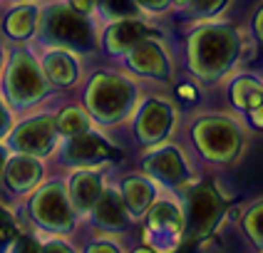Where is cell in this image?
<instances>
[{
  "instance_id": "17",
  "label": "cell",
  "mask_w": 263,
  "mask_h": 253,
  "mask_svg": "<svg viewBox=\"0 0 263 253\" xmlns=\"http://www.w3.org/2000/svg\"><path fill=\"white\" fill-rule=\"evenodd\" d=\"M43 70H45V80L50 85H55V87H70L77 80V62L65 50L47 52V57L43 62Z\"/></svg>"
},
{
  "instance_id": "26",
  "label": "cell",
  "mask_w": 263,
  "mask_h": 253,
  "mask_svg": "<svg viewBox=\"0 0 263 253\" xmlns=\"http://www.w3.org/2000/svg\"><path fill=\"white\" fill-rule=\"evenodd\" d=\"M226 5V0H189V8L194 15H201V17H209V15H216Z\"/></svg>"
},
{
  "instance_id": "30",
  "label": "cell",
  "mask_w": 263,
  "mask_h": 253,
  "mask_svg": "<svg viewBox=\"0 0 263 253\" xmlns=\"http://www.w3.org/2000/svg\"><path fill=\"white\" fill-rule=\"evenodd\" d=\"M70 5H72L77 13H82V15H87L95 10V5H97V0H70Z\"/></svg>"
},
{
  "instance_id": "27",
  "label": "cell",
  "mask_w": 263,
  "mask_h": 253,
  "mask_svg": "<svg viewBox=\"0 0 263 253\" xmlns=\"http://www.w3.org/2000/svg\"><path fill=\"white\" fill-rule=\"evenodd\" d=\"M17 236V226H15V219L0 206V246L3 243H10L13 238Z\"/></svg>"
},
{
  "instance_id": "34",
  "label": "cell",
  "mask_w": 263,
  "mask_h": 253,
  "mask_svg": "<svg viewBox=\"0 0 263 253\" xmlns=\"http://www.w3.org/2000/svg\"><path fill=\"white\" fill-rule=\"evenodd\" d=\"M89 251H117V246H112L107 241H97L95 246H89Z\"/></svg>"
},
{
  "instance_id": "3",
  "label": "cell",
  "mask_w": 263,
  "mask_h": 253,
  "mask_svg": "<svg viewBox=\"0 0 263 253\" xmlns=\"http://www.w3.org/2000/svg\"><path fill=\"white\" fill-rule=\"evenodd\" d=\"M43 37L58 47L72 50H92L95 47V30L87 17L77 13L72 5H50L43 17Z\"/></svg>"
},
{
  "instance_id": "23",
  "label": "cell",
  "mask_w": 263,
  "mask_h": 253,
  "mask_svg": "<svg viewBox=\"0 0 263 253\" xmlns=\"http://www.w3.org/2000/svg\"><path fill=\"white\" fill-rule=\"evenodd\" d=\"M243 228H246V236H249L253 243L263 246V199L256 201V204L246 211V216H243Z\"/></svg>"
},
{
  "instance_id": "24",
  "label": "cell",
  "mask_w": 263,
  "mask_h": 253,
  "mask_svg": "<svg viewBox=\"0 0 263 253\" xmlns=\"http://www.w3.org/2000/svg\"><path fill=\"white\" fill-rule=\"evenodd\" d=\"M97 5L102 8V13L112 20L119 17H134L137 15V3L134 0H97Z\"/></svg>"
},
{
  "instance_id": "1",
  "label": "cell",
  "mask_w": 263,
  "mask_h": 253,
  "mask_svg": "<svg viewBox=\"0 0 263 253\" xmlns=\"http://www.w3.org/2000/svg\"><path fill=\"white\" fill-rule=\"evenodd\" d=\"M241 52V37L231 25H204L186 40V57L194 74L201 80H216L236 62Z\"/></svg>"
},
{
  "instance_id": "2",
  "label": "cell",
  "mask_w": 263,
  "mask_h": 253,
  "mask_svg": "<svg viewBox=\"0 0 263 253\" xmlns=\"http://www.w3.org/2000/svg\"><path fill=\"white\" fill-rule=\"evenodd\" d=\"M194 144L204 154L209 162L229 164L234 162L241 151L243 137L241 129L236 127V122L226 117H204L199 119L191 129Z\"/></svg>"
},
{
  "instance_id": "28",
  "label": "cell",
  "mask_w": 263,
  "mask_h": 253,
  "mask_svg": "<svg viewBox=\"0 0 263 253\" xmlns=\"http://www.w3.org/2000/svg\"><path fill=\"white\" fill-rule=\"evenodd\" d=\"M10 243H13V251H40V246H35L37 241L30 236H15Z\"/></svg>"
},
{
  "instance_id": "36",
  "label": "cell",
  "mask_w": 263,
  "mask_h": 253,
  "mask_svg": "<svg viewBox=\"0 0 263 253\" xmlns=\"http://www.w3.org/2000/svg\"><path fill=\"white\" fill-rule=\"evenodd\" d=\"M172 3H174V5H179V8H186V5H189V0H172Z\"/></svg>"
},
{
  "instance_id": "29",
  "label": "cell",
  "mask_w": 263,
  "mask_h": 253,
  "mask_svg": "<svg viewBox=\"0 0 263 253\" xmlns=\"http://www.w3.org/2000/svg\"><path fill=\"white\" fill-rule=\"evenodd\" d=\"M137 5H142L146 10H152V13H164L166 8H169V3L172 0H134Z\"/></svg>"
},
{
  "instance_id": "7",
  "label": "cell",
  "mask_w": 263,
  "mask_h": 253,
  "mask_svg": "<svg viewBox=\"0 0 263 253\" xmlns=\"http://www.w3.org/2000/svg\"><path fill=\"white\" fill-rule=\"evenodd\" d=\"M74 211L67 193L58 184H45L30 199V216L40 223L43 228L52 231H67L74 223Z\"/></svg>"
},
{
  "instance_id": "25",
  "label": "cell",
  "mask_w": 263,
  "mask_h": 253,
  "mask_svg": "<svg viewBox=\"0 0 263 253\" xmlns=\"http://www.w3.org/2000/svg\"><path fill=\"white\" fill-rule=\"evenodd\" d=\"M243 112L249 114V122L256 127V129H263V87L256 89V92L251 94V100H249V104H246Z\"/></svg>"
},
{
  "instance_id": "14",
  "label": "cell",
  "mask_w": 263,
  "mask_h": 253,
  "mask_svg": "<svg viewBox=\"0 0 263 253\" xmlns=\"http://www.w3.org/2000/svg\"><path fill=\"white\" fill-rule=\"evenodd\" d=\"M146 171L169 186H179L186 179V164L176 149H159L154 157L146 159Z\"/></svg>"
},
{
  "instance_id": "4",
  "label": "cell",
  "mask_w": 263,
  "mask_h": 253,
  "mask_svg": "<svg viewBox=\"0 0 263 253\" xmlns=\"http://www.w3.org/2000/svg\"><path fill=\"white\" fill-rule=\"evenodd\" d=\"M186 219H184V228H186V238L189 241H199L214 233V228L219 226L221 216L226 211V204L216 191L214 184H196L186 191Z\"/></svg>"
},
{
  "instance_id": "10",
  "label": "cell",
  "mask_w": 263,
  "mask_h": 253,
  "mask_svg": "<svg viewBox=\"0 0 263 253\" xmlns=\"http://www.w3.org/2000/svg\"><path fill=\"white\" fill-rule=\"evenodd\" d=\"M172 127V107L164 100H149L137 117V134L144 144H157Z\"/></svg>"
},
{
  "instance_id": "22",
  "label": "cell",
  "mask_w": 263,
  "mask_h": 253,
  "mask_svg": "<svg viewBox=\"0 0 263 253\" xmlns=\"http://www.w3.org/2000/svg\"><path fill=\"white\" fill-rule=\"evenodd\" d=\"M263 85L256 80V77H249V74H243V77H238L234 80V85H231V102L238 107V109H246V104H249L251 94L256 92V89H261Z\"/></svg>"
},
{
  "instance_id": "13",
  "label": "cell",
  "mask_w": 263,
  "mask_h": 253,
  "mask_svg": "<svg viewBox=\"0 0 263 253\" xmlns=\"http://www.w3.org/2000/svg\"><path fill=\"white\" fill-rule=\"evenodd\" d=\"M149 35V28L142 20H134V17H119L117 23H112L107 28V35H104V45L112 55H119V52H129L139 40H144Z\"/></svg>"
},
{
  "instance_id": "15",
  "label": "cell",
  "mask_w": 263,
  "mask_h": 253,
  "mask_svg": "<svg viewBox=\"0 0 263 253\" xmlns=\"http://www.w3.org/2000/svg\"><path fill=\"white\" fill-rule=\"evenodd\" d=\"M92 219L102 228H124L127 226V206L122 196L112 189H102L97 201L92 204Z\"/></svg>"
},
{
  "instance_id": "5",
  "label": "cell",
  "mask_w": 263,
  "mask_h": 253,
  "mask_svg": "<svg viewBox=\"0 0 263 253\" xmlns=\"http://www.w3.org/2000/svg\"><path fill=\"white\" fill-rule=\"evenodd\" d=\"M132 97H134V89L124 77L117 74H97L92 82H89L87 92H85V102H87L89 112L100 122H117L127 107H129Z\"/></svg>"
},
{
  "instance_id": "8",
  "label": "cell",
  "mask_w": 263,
  "mask_h": 253,
  "mask_svg": "<svg viewBox=\"0 0 263 253\" xmlns=\"http://www.w3.org/2000/svg\"><path fill=\"white\" fill-rule=\"evenodd\" d=\"M55 142H58V127H55V117H50V114L28 119V122L17 124L10 134V147L17 149L20 154H30V157L50 154Z\"/></svg>"
},
{
  "instance_id": "19",
  "label": "cell",
  "mask_w": 263,
  "mask_h": 253,
  "mask_svg": "<svg viewBox=\"0 0 263 253\" xmlns=\"http://www.w3.org/2000/svg\"><path fill=\"white\" fill-rule=\"evenodd\" d=\"M149 228L157 233H179L184 228V219L172 201H157L149 206Z\"/></svg>"
},
{
  "instance_id": "16",
  "label": "cell",
  "mask_w": 263,
  "mask_h": 253,
  "mask_svg": "<svg viewBox=\"0 0 263 253\" xmlns=\"http://www.w3.org/2000/svg\"><path fill=\"white\" fill-rule=\"evenodd\" d=\"M67 193H70L67 199H70L74 211H89L92 204L97 201V196L102 193V179L95 171H77L70 179Z\"/></svg>"
},
{
  "instance_id": "9",
  "label": "cell",
  "mask_w": 263,
  "mask_h": 253,
  "mask_svg": "<svg viewBox=\"0 0 263 253\" xmlns=\"http://www.w3.org/2000/svg\"><path fill=\"white\" fill-rule=\"evenodd\" d=\"M115 157H117V149H112L100 134L92 132L72 134L70 142L62 149V159L74 166H92V164L115 159Z\"/></svg>"
},
{
  "instance_id": "31",
  "label": "cell",
  "mask_w": 263,
  "mask_h": 253,
  "mask_svg": "<svg viewBox=\"0 0 263 253\" xmlns=\"http://www.w3.org/2000/svg\"><path fill=\"white\" fill-rule=\"evenodd\" d=\"M253 30H256L258 43H263V3H261V8L256 10V17H253Z\"/></svg>"
},
{
  "instance_id": "18",
  "label": "cell",
  "mask_w": 263,
  "mask_h": 253,
  "mask_svg": "<svg viewBox=\"0 0 263 253\" xmlns=\"http://www.w3.org/2000/svg\"><path fill=\"white\" fill-rule=\"evenodd\" d=\"M122 201L127 211H132L134 216L144 213L146 208L154 201V186L152 181H146L142 177H127L122 181Z\"/></svg>"
},
{
  "instance_id": "32",
  "label": "cell",
  "mask_w": 263,
  "mask_h": 253,
  "mask_svg": "<svg viewBox=\"0 0 263 253\" xmlns=\"http://www.w3.org/2000/svg\"><path fill=\"white\" fill-rule=\"evenodd\" d=\"M8 127H10V117H8V109H5V104L0 102V137L8 132Z\"/></svg>"
},
{
  "instance_id": "6",
  "label": "cell",
  "mask_w": 263,
  "mask_h": 253,
  "mask_svg": "<svg viewBox=\"0 0 263 253\" xmlns=\"http://www.w3.org/2000/svg\"><path fill=\"white\" fill-rule=\"evenodd\" d=\"M8 100L17 107H30L43 100L47 92V80L25 50H17L8 67Z\"/></svg>"
},
{
  "instance_id": "20",
  "label": "cell",
  "mask_w": 263,
  "mask_h": 253,
  "mask_svg": "<svg viewBox=\"0 0 263 253\" xmlns=\"http://www.w3.org/2000/svg\"><path fill=\"white\" fill-rule=\"evenodd\" d=\"M37 28V8L35 5H20L5 17V32L13 40H25Z\"/></svg>"
},
{
  "instance_id": "12",
  "label": "cell",
  "mask_w": 263,
  "mask_h": 253,
  "mask_svg": "<svg viewBox=\"0 0 263 253\" xmlns=\"http://www.w3.org/2000/svg\"><path fill=\"white\" fill-rule=\"evenodd\" d=\"M5 184L10 186V191L23 193L30 191L37 186V181L43 177V166L37 162V157H30V154H20L10 162H5Z\"/></svg>"
},
{
  "instance_id": "21",
  "label": "cell",
  "mask_w": 263,
  "mask_h": 253,
  "mask_svg": "<svg viewBox=\"0 0 263 253\" xmlns=\"http://www.w3.org/2000/svg\"><path fill=\"white\" fill-rule=\"evenodd\" d=\"M55 127H58L60 134L65 137H72V134H80V132H87L89 129V119L87 114L80 109V107H67L62 109L55 119Z\"/></svg>"
},
{
  "instance_id": "33",
  "label": "cell",
  "mask_w": 263,
  "mask_h": 253,
  "mask_svg": "<svg viewBox=\"0 0 263 253\" xmlns=\"http://www.w3.org/2000/svg\"><path fill=\"white\" fill-rule=\"evenodd\" d=\"M62 243H65V241H50L40 251H72V246H62Z\"/></svg>"
},
{
  "instance_id": "11",
  "label": "cell",
  "mask_w": 263,
  "mask_h": 253,
  "mask_svg": "<svg viewBox=\"0 0 263 253\" xmlns=\"http://www.w3.org/2000/svg\"><path fill=\"white\" fill-rule=\"evenodd\" d=\"M129 67L144 77H166L169 74L166 55L161 52L159 43L146 40V37L129 50Z\"/></svg>"
},
{
  "instance_id": "35",
  "label": "cell",
  "mask_w": 263,
  "mask_h": 253,
  "mask_svg": "<svg viewBox=\"0 0 263 253\" xmlns=\"http://www.w3.org/2000/svg\"><path fill=\"white\" fill-rule=\"evenodd\" d=\"M5 162H8V159H5V151L0 149V177H3V171H5Z\"/></svg>"
}]
</instances>
